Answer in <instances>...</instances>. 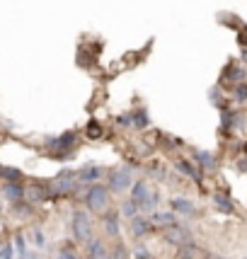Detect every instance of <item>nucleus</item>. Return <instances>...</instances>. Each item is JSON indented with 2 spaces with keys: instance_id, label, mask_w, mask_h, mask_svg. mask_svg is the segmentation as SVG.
<instances>
[{
  "instance_id": "1",
  "label": "nucleus",
  "mask_w": 247,
  "mask_h": 259,
  "mask_svg": "<svg viewBox=\"0 0 247 259\" xmlns=\"http://www.w3.org/2000/svg\"><path fill=\"white\" fill-rule=\"evenodd\" d=\"M85 211L90 213H107L109 211V203H112V189L107 184H92L85 189Z\"/></svg>"
},
{
  "instance_id": "2",
  "label": "nucleus",
  "mask_w": 247,
  "mask_h": 259,
  "mask_svg": "<svg viewBox=\"0 0 247 259\" xmlns=\"http://www.w3.org/2000/svg\"><path fill=\"white\" fill-rule=\"evenodd\" d=\"M75 143H78V134H75V131H66V134L49 138V141H46V148L54 150V158L56 160H68L73 155Z\"/></svg>"
},
{
  "instance_id": "3",
  "label": "nucleus",
  "mask_w": 247,
  "mask_h": 259,
  "mask_svg": "<svg viewBox=\"0 0 247 259\" xmlns=\"http://www.w3.org/2000/svg\"><path fill=\"white\" fill-rule=\"evenodd\" d=\"M78 172H73V169H63V172H58L54 182L49 184L51 187V199H58V196H68V194H73L78 189Z\"/></svg>"
},
{
  "instance_id": "4",
  "label": "nucleus",
  "mask_w": 247,
  "mask_h": 259,
  "mask_svg": "<svg viewBox=\"0 0 247 259\" xmlns=\"http://www.w3.org/2000/svg\"><path fill=\"white\" fill-rule=\"evenodd\" d=\"M70 230H73V240L75 242H88L92 237V218L90 211H83V208H75L73 211V218H70Z\"/></svg>"
},
{
  "instance_id": "5",
  "label": "nucleus",
  "mask_w": 247,
  "mask_h": 259,
  "mask_svg": "<svg viewBox=\"0 0 247 259\" xmlns=\"http://www.w3.org/2000/svg\"><path fill=\"white\" fill-rule=\"evenodd\" d=\"M107 187L112 189V194L131 192V187H134V172H131V167H129V165H124V167L109 169V177H107Z\"/></svg>"
},
{
  "instance_id": "6",
  "label": "nucleus",
  "mask_w": 247,
  "mask_h": 259,
  "mask_svg": "<svg viewBox=\"0 0 247 259\" xmlns=\"http://www.w3.org/2000/svg\"><path fill=\"white\" fill-rule=\"evenodd\" d=\"M102 230H104V235L109 237V240H119L121 237V213L119 211H107V213H102Z\"/></svg>"
},
{
  "instance_id": "7",
  "label": "nucleus",
  "mask_w": 247,
  "mask_h": 259,
  "mask_svg": "<svg viewBox=\"0 0 247 259\" xmlns=\"http://www.w3.org/2000/svg\"><path fill=\"white\" fill-rule=\"evenodd\" d=\"M165 240H168L170 245H175V247H182V245H189V242H194V233H191L187 226H182V223H177V226H172L165 230Z\"/></svg>"
},
{
  "instance_id": "8",
  "label": "nucleus",
  "mask_w": 247,
  "mask_h": 259,
  "mask_svg": "<svg viewBox=\"0 0 247 259\" xmlns=\"http://www.w3.org/2000/svg\"><path fill=\"white\" fill-rule=\"evenodd\" d=\"M85 257L88 259H109V247L102 237L92 235L88 242H85Z\"/></svg>"
},
{
  "instance_id": "9",
  "label": "nucleus",
  "mask_w": 247,
  "mask_h": 259,
  "mask_svg": "<svg viewBox=\"0 0 247 259\" xmlns=\"http://www.w3.org/2000/svg\"><path fill=\"white\" fill-rule=\"evenodd\" d=\"M129 230H131V235H134L136 240H143V237L150 235L153 223H150V218H148V215H136L134 221L129 223Z\"/></svg>"
},
{
  "instance_id": "10",
  "label": "nucleus",
  "mask_w": 247,
  "mask_h": 259,
  "mask_svg": "<svg viewBox=\"0 0 247 259\" xmlns=\"http://www.w3.org/2000/svg\"><path fill=\"white\" fill-rule=\"evenodd\" d=\"M104 177V169L100 167V165H85V167L78 172V180L80 184H88V187H92V184H100V180Z\"/></svg>"
},
{
  "instance_id": "11",
  "label": "nucleus",
  "mask_w": 247,
  "mask_h": 259,
  "mask_svg": "<svg viewBox=\"0 0 247 259\" xmlns=\"http://www.w3.org/2000/svg\"><path fill=\"white\" fill-rule=\"evenodd\" d=\"M148 218H150L153 228H165V230L180 223V221H177V213H175V211H153V213L148 215Z\"/></svg>"
},
{
  "instance_id": "12",
  "label": "nucleus",
  "mask_w": 247,
  "mask_h": 259,
  "mask_svg": "<svg viewBox=\"0 0 247 259\" xmlns=\"http://www.w3.org/2000/svg\"><path fill=\"white\" fill-rule=\"evenodd\" d=\"M24 199L29 203L46 201V199H51V187H46V184H29L27 192H24Z\"/></svg>"
},
{
  "instance_id": "13",
  "label": "nucleus",
  "mask_w": 247,
  "mask_h": 259,
  "mask_svg": "<svg viewBox=\"0 0 247 259\" xmlns=\"http://www.w3.org/2000/svg\"><path fill=\"white\" fill-rule=\"evenodd\" d=\"M170 211H175L177 215H187V218H194V215H196V206H194V201H189V199H184V196H177V199H172V201H170Z\"/></svg>"
},
{
  "instance_id": "14",
  "label": "nucleus",
  "mask_w": 247,
  "mask_h": 259,
  "mask_svg": "<svg viewBox=\"0 0 247 259\" xmlns=\"http://www.w3.org/2000/svg\"><path fill=\"white\" fill-rule=\"evenodd\" d=\"M150 192H153V189H150V184H148L146 180H136L134 187H131V196H129V199H131V201H134L136 206L141 208V203L146 201V196Z\"/></svg>"
},
{
  "instance_id": "15",
  "label": "nucleus",
  "mask_w": 247,
  "mask_h": 259,
  "mask_svg": "<svg viewBox=\"0 0 247 259\" xmlns=\"http://www.w3.org/2000/svg\"><path fill=\"white\" fill-rule=\"evenodd\" d=\"M211 201H214V206L218 208V211H223V213H233V211H235L233 199H230L228 194H223V192H214L211 194Z\"/></svg>"
},
{
  "instance_id": "16",
  "label": "nucleus",
  "mask_w": 247,
  "mask_h": 259,
  "mask_svg": "<svg viewBox=\"0 0 247 259\" xmlns=\"http://www.w3.org/2000/svg\"><path fill=\"white\" fill-rule=\"evenodd\" d=\"M24 189L20 182H10V184H5V196H8V201H12V203H20V201H24Z\"/></svg>"
},
{
  "instance_id": "17",
  "label": "nucleus",
  "mask_w": 247,
  "mask_h": 259,
  "mask_svg": "<svg viewBox=\"0 0 247 259\" xmlns=\"http://www.w3.org/2000/svg\"><path fill=\"white\" fill-rule=\"evenodd\" d=\"M242 80H245V70L242 68H235L233 63L225 68V73H223V80L221 82H233V85H242Z\"/></svg>"
},
{
  "instance_id": "18",
  "label": "nucleus",
  "mask_w": 247,
  "mask_h": 259,
  "mask_svg": "<svg viewBox=\"0 0 247 259\" xmlns=\"http://www.w3.org/2000/svg\"><path fill=\"white\" fill-rule=\"evenodd\" d=\"M175 167L180 169L184 177H189V180H194V182H201V172L194 167L189 160H177V162H175Z\"/></svg>"
},
{
  "instance_id": "19",
  "label": "nucleus",
  "mask_w": 247,
  "mask_h": 259,
  "mask_svg": "<svg viewBox=\"0 0 247 259\" xmlns=\"http://www.w3.org/2000/svg\"><path fill=\"white\" fill-rule=\"evenodd\" d=\"M194 160H196L203 169H214L216 167V155L214 153H209V150H196V153H194Z\"/></svg>"
},
{
  "instance_id": "20",
  "label": "nucleus",
  "mask_w": 247,
  "mask_h": 259,
  "mask_svg": "<svg viewBox=\"0 0 247 259\" xmlns=\"http://www.w3.org/2000/svg\"><path fill=\"white\" fill-rule=\"evenodd\" d=\"M199 254H201V249L196 247L194 242H189V245H182V247H177V257H180V259H199Z\"/></svg>"
},
{
  "instance_id": "21",
  "label": "nucleus",
  "mask_w": 247,
  "mask_h": 259,
  "mask_svg": "<svg viewBox=\"0 0 247 259\" xmlns=\"http://www.w3.org/2000/svg\"><path fill=\"white\" fill-rule=\"evenodd\" d=\"M119 213H121L124 218H129V221H134L136 215H141V208H138L131 199H126V201L121 203V208H119Z\"/></svg>"
},
{
  "instance_id": "22",
  "label": "nucleus",
  "mask_w": 247,
  "mask_h": 259,
  "mask_svg": "<svg viewBox=\"0 0 247 259\" xmlns=\"http://www.w3.org/2000/svg\"><path fill=\"white\" fill-rule=\"evenodd\" d=\"M157 203H160V196H157V192L153 189V192H150V194L146 196V201L141 203V213H153Z\"/></svg>"
},
{
  "instance_id": "23",
  "label": "nucleus",
  "mask_w": 247,
  "mask_h": 259,
  "mask_svg": "<svg viewBox=\"0 0 247 259\" xmlns=\"http://www.w3.org/2000/svg\"><path fill=\"white\" fill-rule=\"evenodd\" d=\"M109 259H129V249L121 240H116L114 247H109Z\"/></svg>"
},
{
  "instance_id": "24",
  "label": "nucleus",
  "mask_w": 247,
  "mask_h": 259,
  "mask_svg": "<svg viewBox=\"0 0 247 259\" xmlns=\"http://www.w3.org/2000/svg\"><path fill=\"white\" fill-rule=\"evenodd\" d=\"M0 177L10 184V182H20V180H22V172H20V169H15V167H3Z\"/></svg>"
},
{
  "instance_id": "25",
  "label": "nucleus",
  "mask_w": 247,
  "mask_h": 259,
  "mask_svg": "<svg viewBox=\"0 0 247 259\" xmlns=\"http://www.w3.org/2000/svg\"><path fill=\"white\" fill-rule=\"evenodd\" d=\"M131 119H134L136 128H146V126H148V112H146V109H138V112H134V114H131Z\"/></svg>"
},
{
  "instance_id": "26",
  "label": "nucleus",
  "mask_w": 247,
  "mask_h": 259,
  "mask_svg": "<svg viewBox=\"0 0 247 259\" xmlns=\"http://www.w3.org/2000/svg\"><path fill=\"white\" fill-rule=\"evenodd\" d=\"M134 259H153L150 257V249L146 247V245H134Z\"/></svg>"
},
{
  "instance_id": "27",
  "label": "nucleus",
  "mask_w": 247,
  "mask_h": 259,
  "mask_svg": "<svg viewBox=\"0 0 247 259\" xmlns=\"http://www.w3.org/2000/svg\"><path fill=\"white\" fill-rule=\"evenodd\" d=\"M15 213L20 215V218H27V215L32 213V206H29V203H24V201L15 203Z\"/></svg>"
},
{
  "instance_id": "28",
  "label": "nucleus",
  "mask_w": 247,
  "mask_h": 259,
  "mask_svg": "<svg viewBox=\"0 0 247 259\" xmlns=\"http://www.w3.org/2000/svg\"><path fill=\"white\" fill-rule=\"evenodd\" d=\"M233 97H235V102H247V85L242 82V85H237L235 92H233Z\"/></svg>"
},
{
  "instance_id": "29",
  "label": "nucleus",
  "mask_w": 247,
  "mask_h": 259,
  "mask_svg": "<svg viewBox=\"0 0 247 259\" xmlns=\"http://www.w3.org/2000/svg\"><path fill=\"white\" fill-rule=\"evenodd\" d=\"M209 97H211V102H214V104H218V107H223V104H221V100H223V95H221V85H216V88H211V92H209Z\"/></svg>"
},
{
  "instance_id": "30",
  "label": "nucleus",
  "mask_w": 247,
  "mask_h": 259,
  "mask_svg": "<svg viewBox=\"0 0 247 259\" xmlns=\"http://www.w3.org/2000/svg\"><path fill=\"white\" fill-rule=\"evenodd\" d=\"M15 247H17V257H20V259L27 254V245H24V237L22 235L15 237Z\"/></svg>"
},
{
  "instance_id": "31",
  "label": "nucleus",
  "mask_w": 247,
  "mask_h": 259,
  "mask_svg": "<svg viewBox=\"0 0 247 259\" xmlns=\"http://www.w3.org/2000/svg\"><path fill=\"white\" fill-rule=\"evenodd\" d=\"M88 136H90V138H100V136H102V126L97 124V121H90V124H88Z\"/></svg>"
},
{
  "instance_id": "32",
  "label": "nucleus",
  "mask_w": 247,
  "mask_h": 259,
  "mask_svg": "<svg viewBox=\"0 0 247 259\" xmlns=\"http://www.w3.org/2000/svg\"><path fill=\"white\" fill-rule=\"evenodd\" d=\"M32 240H34V245H36V247L42 249L46 245V237H44V233H42V230H39V228H36V230H34L32 233Z\"/></svg>"
},
{
  "instance_id": "33",
  "label": "nucleus",
  "mask_w": 247,
  "mask_h": 259,
  "mask_svg": "<svg viewBox=\"0 0 247 259\" xmlns=\"http://www.w3.org/2000/svg\"><path fill=\"white\" fill-rule=\"evenodd\" d=\"M56 259H78V252H75V249H70V247H63L61 252H58Z\"/></svg>"
},
{
  "instance_id": "34",
  "label": "nucleus",
  "mask_w": 247,
  "mask_h": 259,
  "mask_svg": "<svg viewBox=\"0 0 247 259\" xmlns=\"http://www.w3.org/2000/svg\"><path fill=\"white\" fill-rule=\"evenodd\" d=\"M3 259H15V254H12V245H3Z\"/></svg>"
},
{
  "instance_id": "35",
  "label": "nucleus",
  "mask_w": 247,
  "mask_h": 259,
  "mask_svg": "<svg viewBox=\"0 0 247 259\" xmlns=\"http://www.w3.org/2000/svg\"><path fill=\"white\" fill-rule=\"evenodd\" d=\"M237 39H240V44H242V46H247V27H242V32H240V36H237Z\"/></svg>"
},
{
  "instance_id": "36",
  "label": "nucleus",
  "mask_w": 247,
  "mask_h": 259,
  "mask_svg": "<svg viewBox=\"0 0 247 259\" xmlns=\"http://www.w3.org/2000/svg\"><path fill=\"white\" fill-rule=\"evenodd\" d=\"M22 259H39V257H36V254H34V252H27V254H24Z\"/></svg>"
},
{
  "instance_id": "37",
  "label": "nucleus",
  "mask_w": 247,
  "mask_h": 259,
  "mask_svg": "<svg viewBox=\"0 0 247 259\" xmlns=\"http://www.w3.org/2000/svg\"><path fill=\"white\" fill-rule=\"evenodd\" d=\"M206 259H225V257H211V254H209V257H206Z\"/></svg>"
},
{
  "instance_id": "38",
  "label": "nucleus",
  "mask_w": 247,
  "mask_h": 259,
  "mask_svg": "<svg viewBox=\"0 0 247 259\" xmlns=\"http://www.w3.org/2000/svg\"><path fill=\"white\" fill-rule=\"evenodd\" d=\"M0 172H3V167H0Z\"/></svg>"
},
{
  "instance_id": "39",
  "label": "nucleus",
  "mask_w": 247,
  "mask_h": 259,
  "mask_svg": "<svg viewBox=\"0 0 247 259\" xmlns=\"http://www.w3.org/2000/svg\"><path fill=\"white\" fill-rule=\"evenodd\" d=\"M245 259H247V257H245Z\"/></svg>"
}]
</instances>
